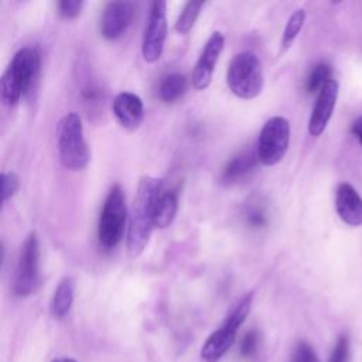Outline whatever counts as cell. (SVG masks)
Masks as SVG:
<instances>
[{
  "mask_svg": "<svg viewBox=\"0 0 362 362\" xmlns=\"http://www.w3.org/2000/svg\"><path fill=\"white\" fill-rule=\"evenodd\" d=\"M161 180L144 175L140 178L137 191L129 214L127 225V253L130 257H139L151 236L154 226L156 205L161 195Z\"/></svg>",
  "mask_w": 362,
  "mask_h": 362,
  "instance_id": "1",
  "label": "cell"
},
{
  "mask_svg": "<svg viewBox=\"0 0 362 362\" xmlns=\"http://www.w3.org/2000/svg\"><path fill=\"white\" fill-rule=\"evenodd\" d=\"M41 57L38 49L24 47L18 49L0 79L1 99L7 106H14L31 89L38 78Z\"/></svg>",
  "mask_w": 362,
  "mask_h": 362,
  "instance_id": "2",
  "label": "cell"
},
{
  "mask_svg": "<svg viewBox=\"0 0 362 362\" xmlns=\"http://www.w3.org/2000/svg\"><path fill=\"white\" fill-rule=\"evenodd\" d=\"M58 157L64 168L83 170L89 163V150L83 137L82 119L76 112L66 113L57 126Z\"/></svg>",
  "mask_w": 362,
  "mask_h": 362,
  "instance_id": "3",
  "label": "cell"
},
{
  "mask_svg": "<svg viewBox=\"0 0 362 362\" xmlns=\"http://www.w3.org/2000/svg\"><path fill=\"white\" fill-rule=\"evenodd\" d=\"M226 82L229 90L240 99H253L260 95L264 85V74L256 54L242 51L232 57Z\"/></svg>",
  "mask_w": 362,
  "mask_h": 362,
  "instance_id": "4",
  "label": "cell"
},
{
  "mask_svg": "<svg viewBox=\"0 0 362 362\" xmlns=\"http://www.w3.org/2000/svg\"><path fill=\"white\" fill-rule=\"evenodd\" d=\"M126 221V197L122 187L115 184L105 199L98 222V239L105 249H113L122 242Z\"/></svg>",
  "mask_w": 362,
  "mask_h": 362,
  "instance_id": "5",
  "label": "cell"
},
{
  "mask_svg": "<svg viewBox=\"0 0 362 362\" xmlns=\"http://www.w3.org/2000/svg\"><path fill=\"white\" fill-rule=\"evenodd\" d=\"M252 301L249 298L240 300V303L232 310L225 320L223 325L214 331L201 348V358L205 362H219L222 356L229 351L236 338V331L250 313Z\"/></svg>",
  "mask_w": 362,
  "mask_h": 362,
  "instance_id": "6",
  "label": "cell"
},
{
  "mask_svg": "<svg viewBox=\"0 0 362 362\" xmlns=\"http://www.w3.org/2000/svg\"><path fill=\"white\" fill-rule=\"evenodd\" d=\"M290 144V123L283 116H273L263 124L256 144L259 161L272 167L283 160Z\"/></svg>",
  "mask_w": 362,
  "mask_h": 362,
  "instance_id": "7",
  "label": "cell"
},
{
  "mask_svg": "<svg viewBox=\"0 0 362 362\" xmlns=\"http://www.w3.org/2000/svg\"><path fill=\"white\" fill-rule=\"evenodd\" d=\"M40 284V243L31 232L21 245L13 291L17 297L31 296Z\"/></svg>",
  "mask_w": 362,
  "mask_h": 362,
  "instance_id": "8",
  "label": "cell"
},
{
  "mask_svg": "<svg viewBox=\"0 0 362 362\" xmlns=\"http://www.w3.org/2000/svg\"><path fill=\"white\" fill-rule=\"evenodd\" d=\"M167 4L165 1H153L148 21L141 41V55L146 62H156L161 58L167 38Z\"/></svg>",
  "mask_w": 362,
  "mask_h": 362,
  "instance_id": "9",
  "label": "cell"
},
{
  "mask_svg": "<svg viewBox=\"0 0 362 362\" xmlns=\"http://www.w3.org/2000/svg\"><path fill=\"white\" fill-rule=\"evenodd\" d=\"M225 37L221 31H214L206 40L197 64L192 69L191 82L197 90H204L209 86L218 59L223 51Z\"/></svg>",
  "mask_w": 362,
  "mask_h": 362,
  "instance_id": "10",
  "label": "cell"
},
{
  "mask_svg": "<svg viewBox=\"0 0 362 362\" xmlns=\"http://www.w3.org/2000/svg\"><path fill=\"white\" fill-rule=\"evenodd\" d=\"M134 7L130 1H110L105 6L100 17V34L106 40H117L130 27Z\"/></svg>",
  "mask_w": 362,
  "mask_h": 362,
  "instance_id": "11",
  "label": "cell"
},
{
  "mask_svg": "<svg viewBox=\"0 0 362 362\" xmlns=\"http://www.w3.org/2000/svg\"><path fill=\"white\" fill-rule=\"evenodd\" d=\"M112 110L119 124L129 130L134 132L140 127L144 119V106L139 95L133 92H120L115 96L112 102Z\"/></svg>",
  "mask_w": 362,
  "mask_h": 362,
  "instance_id": "12",
  "label": "cell"
},
{
  "mask_svg": "<svg viewBox=\"0 0 362 362\" xmlns=\"http://www.w3.org/2000/svg\"><path fill=\"white\" fill-rule=\"evenodd\" d=\"M337 98H338V82L335 79H331L318 93L315 105L313 107V112L308 120V132L311 136H320L325 130L332 116Z\"/></svg>",
  "mask_w": 362,
  "mask_h": 362,
  "instance_id": "13",
  "label": "cell"
},
{
  "mask_svg": "<svg viewBox=\"0 0 362 362\" xmlns=\"http://www.w3.org/2000/svg\"><path fill=\"white\" fill-rule=\"evenodd\" d=\"M335 211L346 225H362V197L351 184H338L335 189Z\"/></svg>",
  "mask_w": 362,
  "mask_h": 362,
  "instance_id": "14",
  "label": "cell"
},
{
  "mask_svg": "<svg viewBox=\"0 0 362 362\" xmlns=\"http://www.w3.org/2000/svg\"><path fill=\"white\" fill-rule=\"evenodd\" d=\"M256 161H259L257 154L247 150L230 157L221 170V184L225 187H230L243 181L253 171Z\"/></svg>",
  "mask_w": 362,
  "mask_h": 362,
  "instance_id": "15",
  "label": "cell"
},
{
  "mask_svg": "<svg viewBox=\"0 0 362 362\" xmlns=\"http://www.w3.org/2000/svg\"><path fill=\"white\" fill-rule=\"evenodd\" d=\"M75 296V280L72 277H64L57 286L51 300V314L54 318H64L74 303Z\"/></svg>",
  "mask_w": 362,
  "mask_h": 362,
  "instance_id": "16",
  "label": "cell"
},
{
  "mask_svg": "<svg viewBox=\"0 0 362 362\" xmlns=\"http://www.w3.org/2000/svg\"><path fill=\"white\" fill-rule=\"evenodd\" d=\"M178 209V195L175 191H163L157 205H156V214H154V226L164 229L170 226L177 215Z\"/></svg>",
  "mask_w": 362,
  "mask_h": 362,
  "instance_id": "17",
  "label": "cell"
},
{
  "mask_svg": "<svg viewBox=\"0 0 362 362\" xmlns=\"http://www.w3.org/2000/svg\"><path fill=\"white\" fill-rule=\"evenodd\" d=\"M187 90V79L182 74L173 72L165 75L158 86L160 99L165 103H174L184 96Z\"/></svg>",
  "mask_w": 362,
  "mask_h": 362,
  "instance_id": "18",
  "label": "cell"
},
{
  "mask_svg": "<svg viewBox=\"0 0 362 362\" xmlns=\"http://www.w3.org/2000/svg\"><path fill=\"white\" fill-rule=\"evenodd\" d=\"M204 4V1H187L175 21V31L180 34H187L194 27Z\"/></svg>",
  "mask_w": 362,
  "mask_h": 362,
  "instance_id": "19",
  "label": "cell"
},
{
  "mask_svg": "<svg viewBox=\"0 0 362 362\" xmlns=\"http://www.w3.org/2000/svg\"><path fill=\"white\" fill-rule=\"evenodd\" d=\"M304 21H305V10L304 8H298L290 16V18L287 20V24L284 27L283 37H281V49L283 51L287 49L293 44V41L301 31Z\"/></svg>",
  "mask_w": 362,
  "mask_h": 362,
  "instance_id": "20",
  "label": "cell"
},
{
  "mask_svg": "<svg viewBox=\"0 0 362 362\" xmlns=\"http://www.w3.org/2000/svg\"><path fill=\"white\" fill-rule=\"evenodd\" d=\"M331 75H332V71L328 64L315 65L307 78V83H305L307 92L308 93H320L322 90V88L332 79Z\"/></svg>",
  "mask_w": 362,
  "mask_h": 362,
  "instance_id": "21",
  "label": "cell"
},
{
  "mask_svg": "<svg viewBox=\"0 0 362 362\" xmlns=\"http://www.w3.org/2000/svg\"><path fill=\"white\" fill-rule=\"evenodd\" d=\"M245 221L250 228H263L267 223V215H266V209L263 205H260L259 202L255 204H249L245 212Z\"/></svg>",
  "mask_w": 362,
  "mask_h": 362,
  "instance_id": "22",
  "label": "cell"
},
{
  "mask_svg": "<svg viewBox=\"0 0 362 362\" xmlns=\"http://www.w3.org/2000/svg\"><path fill=\"white\" fill-rule=\"evenodd\" d=\"M20 188V178L13 171H4L1 173V197L3 202L8 201L16 195V192Z\"/></svg>",
  "mask_w": 362,
  "mask_h": 362,
  "instance_id": "23",
  "label": "cell"
},
{
  "mask_svg": "<svg viewBox=\"0 0 362 362\" xmlns=\"http://www.w3.org/2000/svg\"><path fill=\"white\" fill-rule=\"evenodd\" d=\"M291 362H320V359L317 352L308 342L300 341L293 349Z\"/></svg>",
  "mask_w": 362,
  "mask_h": 362,
  "instance_id": "24",
  "label": "cell"
},
{
  "mask_svg": "<svg viewBox=\"0 0 362 362\" xmlns=\"http://www.w3.org/2000/svg\"><path fill=\"white\" fill-rule=\"evenodd\" d=\"M259 341H260V337H259L257 331L252 329V331L246 332L240 341V355L246 359L253 358L257 354Z\"/></svg>",
  "mask_w": 362,
  "mask_h": 362,
  "instance_id": "25",
  "label": "cell"
},
{
  "mask_svg": "<svg viewBox=\"0 0 362 362\" xmlns=\"http://www.w3.org/2000/svg\"><path fill=\"white\" fill-rule=\"evenodd\" d=\"M82 7H83L82 0H62V1H58L59 16L65 20L76 18L81 14Z\"/></svg>",
  "mask_w": 362,
  "mask_h": 362,
  "instance_id": "26",
  "label": "cell"
},
{
  "mask_svg": "<svg viewBox=\"0 0 362 362\" xmlns=\"http://www.w3.org/2000/svg\"><path fill=\"white\" fill-rule=\"evenodd\" d=\"M349 358V339L346 335H341L331 352L329 362H348Z\"/></svg>",
  "mask_w": 362,
  "mask_h": 362,
  "instance_id": "27",
  "label": "cell"
},
{
  "mask_svg": "<svg viewBox=\"0 0 362 362\" xmlns=\"http://www.w3.org/2000/svg\"><path fill=\"white\" fill-rule=\"evenodd\" d=\"M351 130H352V134H354V136L358 139V141L362 144V116L358 117V119L352 123Z\"/></svg>",
  "mask_w": 362,
  "mask_h": 362,
  "instance_id": "28",
  "label": "cell"
},
{
  "mask_svg": "<svg viewBox=\"0 0 362 362\" xmlns=\"http://www.w3.org/2000/svg\"><path fill=\"white\" fill-rule=\"evenodd\" d=\"M51 362H76V361L72 359V358H57V359H54Z\"/></svg>",
  "mask_w": 362,
  "mask_h": 362,
  "instance_id": "29",
  "label": "cell"
}]
</instances>
